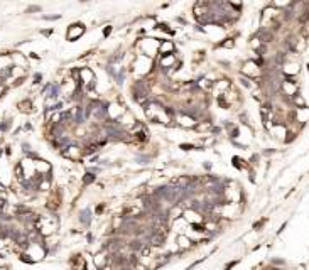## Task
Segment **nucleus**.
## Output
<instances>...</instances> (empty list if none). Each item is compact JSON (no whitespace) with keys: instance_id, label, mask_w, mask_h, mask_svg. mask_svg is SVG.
Masks as SVG:
<instances>
[{"instance_id":"2","label":"nucleus","mask_w":309,"mask_h":270,"mask_svg":"<svg viewBox=\"0 0 309 270\" xmlns=\"http://www.w3.org/2000/svg\"><path fill=\"white\" fill-rule=\"evenodd\" d=\"M49 96H51V98H56V96H57V86H52V88H51Z\"/></svg>"},{"instance_id":"4","label":"nucleus","mask_w":309,"mask_h":270,"mask_svg":"<svg viewBox=\"0 0 309 270\" xmlns=\"http://www.w3.org/2000/svg\"><path fill=\"white\" fill-rule=\"evenodd\" d=\"M181 149H184V150H191V149H193V145H187V144H186V145H181Z\"/></svg>"},{"instance_id":"5","label":"nucleus","mask_w":309,"mask_h":270,"mask_svg":"<svg viewBox=\"0 0 309 270\" xmlns=\"http://www.w3.org/2000/svg\"><path fill=\"white\" fill-rule=\"evenodd\" d=\"M110 31H112V27H110V25H108V27L105 29V32H103V34H105V36H108V34H110Z\"/></svg>"},{"instance_id":"3","label":"nucleus","mask_w":309,"mask_h":270,"mask_svg":"<svg viewBox=\"0 0 309 270\" xmlns=\"http://www.w3.org/2000/svg\"><path fill=\"white\" fill-rule=\"evenodd\" d=\"M223 46H225V47H231V46H233V42H231V39H226V42H225V44H223Z\"/></svg>"},{"instance_id":"1","label":"nucleus","mask_w":309,"mask_h":270,"mask_svg":"<svg viewBox=\"0 0 309 270\" xmlns=\"http://www.w3.org/2000/svg\"><path fill=\"white\" fill-rule=\"evenodd\" d=\"M95 181V176L93 174H86V177H84V184H90V182Z\"/></svg>"}]
</instances>
